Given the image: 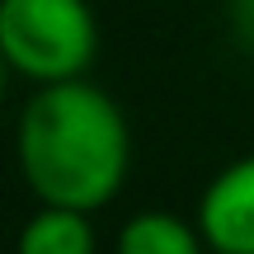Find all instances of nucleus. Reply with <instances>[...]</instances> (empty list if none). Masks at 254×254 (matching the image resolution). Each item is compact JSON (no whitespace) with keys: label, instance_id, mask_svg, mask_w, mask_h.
<instances>
[{"label":"nucleus","instance_id":"nucleus-2","mask_svg":"<svg viewBox=\"0 0 254 254\" xmlns=\"http://www.w3.org/2000/svg\"><path fill=\"white\" fill-rule=\"evenodd\" d=\"M0 52L9 71L38 90L85 80L99 57L90 0H0Z\"/></svg>","mask_w":254,"mask_h":254},{"label":"nucleus","instance_id":"nucleus-3","mask_svg":"<svg viewBox=\"0 0 254 254\" xmlns=\"http://www.w3.org/2000/svg\"><path fill=\"white\" fill-rule=\"evenodd\" d=\"M198 231L212 254H254V155L231 160L202 189Z\"/></svg>","mask_w":254,"mask_h":254},{"label":"nucleus","instance_id":"nucleus-1","mask_svg":"<svg viewBox=\"0 0 254 254\" xmlns=\"http://www.w3.org/2000/svg\"><path fill=\"white\" fill-rule=\"evenodd\" d=\"M14 151L38 207L99 212L127 179L132 136L113 94L90 80H66L33 90L19 113Z\"/></svg>","mask_w":254,"mask_h":254},{"label":"nucleus","instance_id":"nucleus-4","mask_svg":"<svg viewBox=\"0 0 254 254\" xmlns=\"http://www.w3.org/2000/svg\"><path fill=\"white\" fill-rule=\"evenodd\" d=\"M118 254H212L198 221L174 212H136L118 231Z\"/></svg>","mask_w":254,"mask_h":254},{"label":"nucleus","instance_id":"nucleus-6","mask_svg":"<svg viewBox=\"0 0 254 254\" xmlns=\"http://www.w3.org/2000/svg\"><path fill=\"white\" fill-rule=\"evenodd\" d=\"M5 80H9V62H5V52H0V99H5Z\"/></svg>","mask_w":254,"mask_h":254},{"label":"nucleus","instance_id":"nucleus-5","mask_svg":"<svg viewBox=\"0 0 254 254\" xmlns=\"http://www.w3.org/2000/svg\"><path fill=\"white\" fill-rule=\"evenodd\" d=\"M14 254H94L90 212L71 207H38L19 231Z\"/></svg>","mask_w":254,"mask_h":254}]
</instances>
